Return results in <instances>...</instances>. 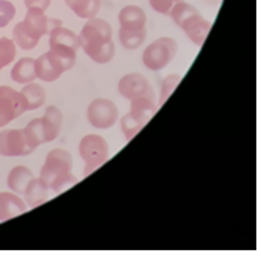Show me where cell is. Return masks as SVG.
I'll list each match as a JSON object with an SVG mask.
<instances>
[{
  "instance_id": "1",
  "label": "cell",
  "mask_w": 261,
  "mask_h": 258,
  "mask_svg": "<svg viewBox=\"0 0 261 258\" xmlns=\"http://www.w3.org/2000/svg\"><path fill=\"white\" fill-rule=\"evenodd\" d=\"M80 49L97 64H107L114 58L116 47L113 41V27L100 17H91L79 35Z\"/></svg>"
},
{
  "instance_id": "2",
  "label": "cell",
  "mask_w": 261,
  "mask_h": 258,
  "mask_svg": "<svg viewBox=\"0 0 261 258\" xmlns=\"http://www.w3.org/2000/svg\"><path fill=\"white\" fill-rule=\"evenodd\" d=\"M39 178L54 193H63L77 185L79 178L72 174V155L64 149H54L47 153Z\"/></svg>"
},
{
  "instance_id": "3",
  "label": "cell",
  "mask_w": 261,
  "mask_h": 258,
  "mask_svg": "<svg viewBox=\"0 0 261 258\" xmlns=\"http://www.w3.org/2000/svg\"><path fill=\"white\" fill-rule=\"evenodd\" d=\"M169 16L175 22V25L191 39L193 44L202 47L211 30V22L206 20L194 5L181 0V2L175 4Z\"/></svg>"
},
{
  "instance_id": "4",
  "label": "cell",
  "mask_w": 261,
  "mask_h": 258,
  "mask_svg": "<svg viewBox=\"0 0 261 258\" xmlns=\"http://www.w3.org/2000/svg\"><path fill=\"white\" fill-rule=\"evenodd\" d=\"M49 47L52 55L60 61L64 72L75 66L77 52L80 49L79 35L63 25H58L49 32Z\"/></svg>"
},
{
  "instance_id": "5",
  "label": "cell",
  "mask_w": 261,
  "mask_h": 258,
  "mask_svg": "<svg viewBox=\"0 0 261 258\" xmlns=\"http://www.w3.org/2000/svg\"><path fill=\"white\" fill-rule=\"evenodd\" d=\"M177 52L178 44L174 38H158L152 44H149L144 52H142V64L149 70H152V72H158V70H163L169 63H172Z\"/></svg>"
},
{
  "instance_id": "6",
  "label": "cell",
  "mask_w": 261,
  "mask_h": 258,
  "mask_svg": "<svg viewBox=\"0 0 261 258\" xmlns=\"http://www.w3.org/2000/svg\"><path fill=\"white\" fill-rule=\"evenodd\" d=\"M79 153L85 161V175H89L110 158V146L100 135H86L80 139Z\"/></svg>"
},
{
  "instance_id": "7",
  "label": "cell",
  "mask_w": 261,
  "mask_h": 258,
  "mask_svg": "<svg viewBox=\"0 0 261 258\" xmlns=\"http://www.w3.org/2000/svg\"><path fill=\"white\" fill-rule=\"evenodd\" d=\"M25 111L27 105L20 91L7 85L0 86V128L20 117Z\"/></svg>"
},
{
  "instance_id": "8",
  "label": "cell",
  "mask_w": 261,
  "mask_h": 258,
  "mask_svg": "<svg viewBox=\"0 0 261 258\" xmlns=\"http://www.w3.org/2000/svg\"><path fill=\"white\" fill-rule=\"evenodd\" d=\"M86 116H88V122L92 127H96L99 130H107L117 122L119 111H117V107L113 100L99 97L89 104Z\"/></svg>"
},
{
  "instance_id": "9",
  "label": "cell",
  "mask_w": 261,
  "mask_h": 258,
  "mask_svg": "<svg viewBox=\"0 0 261 258\" xmlns=\"http://www.w3.org/2000/svg\"><path fill=\"white\" fill-rule=\"evenodd\" d=\"M117 89H119L121 96L125 97L127 100H133L139 97H149V99L155 97V92H153L150 82L142 74H138V72L124 75L119 80V83H117Z\"/></svg>"
},
{
  "instance_id": "10",
  "label": "cell",
  "mask_w": 261,
  "mask_h": 258,
  "mask_svg": "<svg viewBox=\"0 0 261 258\" xmlns=\"http://www.w3.org/2000/svg\"><path fill=\"white\" fill-rule=\"evenodd\" d=\"M33 153V149L27 144L22 130L8 128L0 132V155L2 157H25Z\"/></svg>"
},
{
  "instance_id": "11",
  "label": "cell",
  "mask_w": 261,
  "mask_h": 258,
  "mask_svg": "<svg viewBox=\"0 0 261 258\" xmlns=\"http://www.w3.org/2000/svg\"><path fill=\"white\" fill-rule=\"evenodd\" d=\"M35 72H36V79L52 83L64 74V69L60 64V61L52 55V52L47 50L45 54H42L35 60Z\"/></svg>"
},
{
  "instance_id": "12",
  "label": "cell",
  "mask_w": 261,
  "mask_h": 258,
  "mask_svg": "<svg viewBox=\"0 0 261 258\" xmlns=\"http://www.w3.org/2000/svg\"><path fill=\"white\" fill-rule=\"evenodd\" d=\"M117 22H119V29L122 30L141 32V30H146L147 16H146V11L141 7L127 5L119 11V14H117Z\"/></svg>"
},
{
  "instance_id": "13",
  "label": "cell",
  "mask_w": 261,
  "mask_h": 258,
  "mask_svg": "<svg viewBox=\"0 0 261 258\" xmlns=\"http://www.w3.org/2000/svg\"><path fill=\"white\" fill-rule=\"evenodd\" d=\"M27 211V203L19 194L13 191H0V222L23 215Z\"/></svg>"
},
{
  "instance_id": "14",
  "label": "cell",
  "mask_w": 261,
  "mask_h": 258,
  "mask_svg": "<svg viewBox=\"0 0 261 258\" xmlns=\"http://www.w3.org/2000/svg\"><path fill=\"white\" fill-rule=\"evenodd\" d=\"M23 202L27 203V207H39L49 199V188L45 186V183L38 177H33L30 183L27 185L25 191H23Z\"/></svg>"
},
{
  "instance_id": "15",
  "label": "cell",
  "mask_w": 261,
  "mask_h": 258,
  "mask_svg": "<svg viewBox=\"0 0 261 258\" xmlns=\"http://www.w3.org/2000/svg\"><path fill=\"white\" fill-rule=\"evenodd\" d=\"M39 39L41 36L35 30H32L23 20L16 23L13 29V41L22 50H33L39 44Z\"/></svg>"
},
{
  "instance_id": "16",
  "label": "cell",
  "mask_w": 261,
  "mask_h": 258,
  "mask_svg": "<svg viewBox=\"0 0 261 258\" xmlns=\"http://www.w3.org/2000/svg\"><path fill=\"white\" fill-rule=\"evenodd\" d=\"M45 133H47V143H52L54 139L58 138L63 128V113L58 107H47L44 116L41 117Z\"/></svg>"
},
{
  "instance_id": "17",
  "label": "cell",
  "mask_w": 261,
  "mask_h": 258,
  "mask_svg": "<svg viewBox=\"0 0 261 258\" xmlns=\"http://www.w3.org/2000/svg\"><path fill=\"white\" fill-rule=\"evenodd\" d=\"M33 178V172L30 168L27 166H14L8 177H7V185H8V190L16 193V194H23L25 191L27 185L30 183V180Z\"/></svg>"
},
{
  "instance_id": "18",
  "label": "cell",
  "mask_w": 261,
  "mask_h": 258,
  "mask_svg": "<svg viewBox=\"0 0 261 258\" xmlns=\"http://www.w3.org/2000/svg\"><path fill=\"white\" fill-rule=\"evenodd\" d=\"M66 7L80 19L96 17L102 8V0H64Z\"/></svg>"
},
{
  "instance_id": "19",
  "label": "cell",
  "mask_w": 261,
  "mask_h": 258,
  "mask_svg": "<svg viewBox=\"0 0 261 258\" xmlns=\"http://www.w3.org/2000/svg\"><path fill=\"white\" fill-rule=\"evenodd\" d=\"M11 79L19 85H27L36 80L35 72V60L30 57L20 58L11 69Z\"/></svg>"
},
{
  "instance_id": "20",
  "label": "cell",
  "mask_w": 261,
  "mask_h": 258,
  "mask_svg": "<svg viewBox=\"0 0 261 258\" xmlns=\"http://www.w3.org/2000/svg\"><path fill=\"white\" fill-rule=\"evenodd\" d=\"M22 132H23V136H25L27 144L33 149V152L41 144H45L47 143V133H45V128H44V124H42L41 117L32 119L25 125V128H22Z\"/></svg>"
},
{
  "instance_id": "21",
  "label": "cell",
  "mask_w": 261,
  "mask_h": 258,
  "mask_svg": "<svg viewBox=\"0 0 261 258\" xmlns=\"http://www.w3.org/2000/svg\"><path fill=\"white\" fill-rule=\"evenodd\" d=\"M20 94H22L23 100H25L27 111L41 108L45 104V99H47L45 89L41 85H36L35 82L23 85V88L20 89Z\"/></svg>"
},
{
  "instance_id": "22",
  "label": "cell",
  "mask_w": 261,
  "mask_h": 258,
  "mask_svg": "<svg viewBox=\"0 0 261 258\" xmlns=\"http://www.w3.org/2000/svg\"><path fill=\"white\" fill-rule=\"evenodd\" d=\"M132 105H130V113L138 117L141 122L147 124L153 114L156 113V105L153 102V99H149V97H139V99H133L130 100Z\"/></svg>"
},
{
  "instance_id": "23",
  "label": "cell",
  "mask_w": 261,
  "mask_h": 258,
  "mask_svg": "<svg viewBox=\"0 0 261 258\" xmlns=\"http://www.w3.org/2000/svg\"><path fill=\"white\" fill-rule=\"evenodd\" d=\"M147 38V32L141 30V32H130V30H122L119 29V42L124 49L127 50H136L144 44Z\"/></svg>"
},
{
  "instance_id": "24",
  "label": "cell",
  "mask_w": 261,
  "mask_h": 258,
  "mask_svg": "<svg viewBox=\"0 0 261 258\" xmlns=\"http://www.w3.org/2000/svg\"><path fill=\"white\" fill-rule=\"evenodd\" d=\"M16 52H17V45L14 44L13 39L7 36L0 38V70L16 60Z\"/></svg>"
},
{
  "instance_id": "25",
  "label": "cell",
  "mask_w": 261,
  "mask_h": 258,
  "mask_svg": "<svg viewBox=\"0 0 261 258\" xmlns=\"http://www.w3.org/2000/svg\"><path fill=\"white\" fill-rule=\"evenodd\" d=\"M144 125L146 124L141 122L138 117H135L130 111L125 116H122V119H121V130L125 135V139L127 141H130L132 138H135Z\"/></svg>"
},
{
  "instance_id": "26",
  "label": "cell",
  "mask_w": 261,
  "mask_h": 258,
  "mask_svg": "<svg viewBox=\"0 0 261 258\" xmlns=\"http://www.w3.org/2000/svg\"><path fill=\"white\" fill-rule=\"evenodd\" d=\"M181 80V75L180 74H171L164 79L163 85H161V92H160V102H158V107H161L166 100L171 97V94L175 91L177 85L180 83Z\"/></svg>"
},
{
  "instance_id": "27",
  "label": "cell",
  "mask_w": 261,
  "mask_h": 258,
  "mask_svg": "<svg viewBox=\"0 0 261 258\" xmlns=\"http://www.w3.org/2000/svg\"><path fill=\"white\" fill-rule=\"evenodd\" d=\"M16 16V7L10 0H0V29L8 27Z\"/></svg>"
},
{
  "instance_id": "28",
  "label": "cell",
  "mask_w": 261,
  "mask_h": 258,
  "mask_svg": "<svg viewBox=\"0 0 261 258\" xmlns=\"http://www.w3.org/2000/svg\"><path fill=\"white\" fill-rule=\"evenodd\" d=\"M178 2H181V0H149V5L155 13L163 14V16H169L172 8Z\"/></svg>"
},
{
  "instance_id": "29",
  "label": "cell",
  "mask_w": 261,
  "mask_h": 258,
  "mask_svg": "<svg viewBox=\"0 0 261 258\" xmlns=\"http://www.w3.org/2000/svg\"><path fill=\"white\" fill-rule=\"evenodd\" d=\"M50 4H52V0H23V5H25L27 10L38 8V10L47 11L50 7Z\"/></svg>"
},
{
  "instance_id": "30",
  "label": "cell",
  "mask_w": 261,
  "mask_h": 258,
  "mask_svg": "<svg viewBox=\"0 0 261 258\" xmlns=\"http://www.w3.org/2000/svg\"><path fill=\"white\" fill-rule=\"evenodd\" d=\"M205 2H210V4H218L219 0H205Z\"/></svg>"
}]
</instances>
